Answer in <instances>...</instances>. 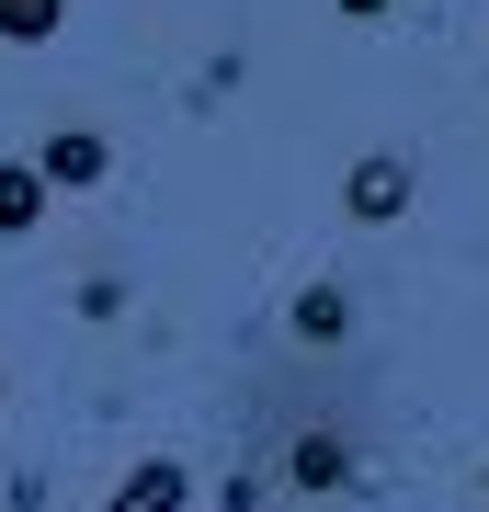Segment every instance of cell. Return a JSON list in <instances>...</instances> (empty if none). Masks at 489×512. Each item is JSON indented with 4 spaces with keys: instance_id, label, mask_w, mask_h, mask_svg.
Instances as JSON below:
<instances>
[{
    "instance_id": "1",
    "label": "cell",
    "mask_w": 489,
    "mask_h": 512,
    "mask_svg": "<svg viewBox=\"0 0 489 512\" xmlns=\"http://www.w3.org/2000/svg\"><path fill=\"white\" fill-rule=\"evenodd\" d=\"M342 205H353L364 228H387V217H410V160H399V148H364V160L342 171Z\"/></svg>"
},
{
    "instance_id": "2",
    "label": "cell",
    "mask_w": 489,
    "mask_h": 512,
    "mask_svg": "<svg viewBox=\"0 0 489 512\" xmlns=\"http://www.w3.org/2000/svg\"><path fill=\"white\" fill-rule=\"evenodd\" d=\"M103 171H114L103 126H57V137L35 148V183H46V194H91V183H103Z\"/></svg>"
},
{
    "instance_id": "3",
    "label": "cell",
    "mask_w": 489,
    "mask_h": 512,
    "mask_svg": "<svg viewBox=\"0 0 489 512\" xmlns=\"http://www.w3.org/2000/svg\"><path fill=\"white\" fill-rule=\"evenodd\" d=\"M182 501H194V467H182V456H148V467L114 478V501H103V512H182Z\"/></svg>"
},
{
    "instance_id": "4",
    "label": "cell",
    "mask_w": 489,
    "mask_h": 512,
    "mask_svg": "<svg viewBox=\"0 0 489 512\" xmlns=\"http://www.w3.org/2000/svg\"><path fill=\"white\" fill-rule=\"evenodd\" d=\"M46 217V183H35V160H0V239H23Z\"/></svg>"
},
{
    "instance_id": "5",
    "label": "cell",
    "mask_w": 489,
    "mask_h": 512,
    "mask_svg": "<svg viewBox=\"0 0 489 512\" xmlns=\"http://www.w3.org/2000/svg\"><path fill=\"white\" fill-rule=\"evenodd\" d=\"M342 330H353V296L342 285H308V296H296V342H342Z\"/></svg>"
},
{
    "instance_id": "6",
    "label": "cell",
    "mask_w": 489,
    "mask_h": 512,
    "mask_svg": "<svg viewBox=\"0 0 489 512\" xmlns=\"http://www.w3.org/2000/svg\"><path fill=\"white\" fill-rule=\"evenodd\" d=\"M296 490H342V478H353V456H342V433H308V444H296Z\"/></svg>"
},
{
    "instance_id": "7",
    "label": "cell",
    "mask_w": 489,
    "mask_h": 512,
    "mask_svg": "<svg viewBox=\"0 0 489 512\" xmlns=\"http://www.w3.org/2000/svg\"><path fill=\"white\" fill-rule=\"evenodd\" d=\"M57 12H69V0H0V35H12V46H46Z\"/></svg>"
},
{
    "instance_id": "8",
    "label": "cell",
    "mask_w": 489,
    "mask_h": 512,
    "mask_svg": "<svg viewBox=\"0 0 489 512\" xmlns=\"http://www.w3.org/2000/svg\"><path fill=\"white\" fill-rule=\"evenodd\" d=\"M342 12H353V23H376V12H387V0H342Z\"/></svg>"
}]
</instances>
